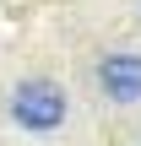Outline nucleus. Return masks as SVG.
<instances>
[{
    "label": "nucleus",
    "instance_id": "nucleus-1",
    "mask_svg": "<svg viewBox=\"0 0 141 146\" xmlns=\"http://www.w3.org/2000/svg\"><path fill=\"white\" fill-rule=\"evenodd\" d=\"M11 119L22 125V130H60L65 125V87L60 81H49V76H33V81H22L16 92H11Z\"/></svg>",
    "mask_w": 141,
    "mask_h": 146
},
{
    "label": "nucleus",
    "instance_id": "nucleus-2",
    "mask_svg": "<svg viewBox=\"0 0 141 146\" xmlns=\"http://www.w3.org/2000/svg\"><path fill=\"white\" fill-rule=\"evenodd\" d=\"M98 87L114 103H141V54H109L98 65Z\"/></svg>",
    "mask_w": 141,
    "mask_h": 146
}]
</instances>
